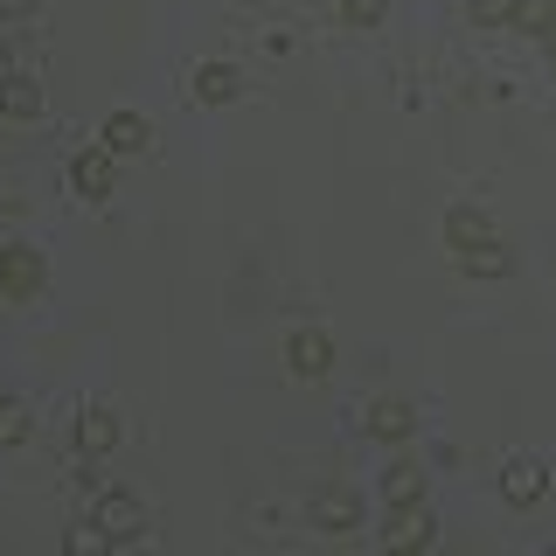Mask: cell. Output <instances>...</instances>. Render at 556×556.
I'll return each mask as SVG.
<instances>
[{"mask_svg":"<svg viewBox=\"0 0 556 556\" xmlns=\"http://www.w3.org/2000/svg\"><path fill=\"white\" fill-rule=\"evenodd\" d=\"M445 230H452V243H466V251H473V243L486 237V216H480V208H452Z\"/></svg>","mask_w":556,"mask_h":556,"instance_id":"obj_13","label":"cell"},{"mask_svg":"<svg viewBox=\"0 0 556 556\" xmlns=\"http://www.w3.org/2000/svg\"><path fill=\"white\" fill-rule=\"evenodd\" d=\"M35 104H42V98H35L28 77H8V84H0V112H8V118H35Z\"/></svg>","mask_w":556,"mask_h":556,"instance_id":"obj_11","label":"cell"},{"mask_svg":"<svg viewBox=\"0 0 556 556\" xmlns=\"http://www.w3.org/2000/svg\"><path fill=\"white\" fill-rule=\"evenodd\" d=\"M382 494H390V508H404V501L425 494V480H417L410 466H390V473H382Z\"/></svg>","mask_w":556,"mask_h":556,"instance_id":"obj_14","label":"cell"},{"mask_svg":"<svg viewBox=\"0 0 556 556\" xmlns=\"http://www.w3.org/2000/svg\"><path fill=\"white\" fill-rule=\"evenodd\" d=\"M369 431H376V439H410V404L382 396V404L369 410Z\"/></svg>","mask_w":556,"mask_h":556,"instance_id":"obj_10","label":"cell"},{"mask_svg":"<svg viewBox=\"0 0 556 556\" xmlns=\"http://www.w3.org/2000/svg\"><path fill=\"white\" fill-rule=\"evenodd\" d=\"M118 153H104V147H84L77 161H70V181H77V195H112V167Z\"/></svg>","mask_w":556,"mask_h":556,"instance_id":"obj_3","label":"cell"},{"mask_svg":"<svg viewBox=\"0 0 556 556\" xmlns=\"http://www.w3.org/2000/svg\"><path fill=\"white\" fill-rule=\"evenodd\" d=\"M382 543H390V549H425V543H431V515H425V501H404V515L382 529Z\"/></svg>","mask_w":556,"mask_h":556,"instance_id":"obj_4","label":"cell"},{"mask_svg":"<svg viewBox=\"0 0 556 556\" xmlns=\"http://www.w3.org/2000/svg\"><path fill=\"white\" fill-rule=\"evenodd\" d=\"M70 549H77V556H98V549H112V535H104L98 521H77V529H70Z\"/></svg>","mask_w":556,"mask_h":556,"instance_id":"obj_17","label":"cell"},{"mask_svg":"<svg viewBox=\"0 0 556 556\" xmlns=\"http://www.w3.org/2000/svg\"><path fill=\"white\" fill-rule=\"evenodd\" d=\"M543 486H549V473H543V459H508L501 466V501H515V508H529V501H543Z\"/></svg>","mask_w":556,"mask_h":556,"instance_id":"obj_1","label":"cell"},{"mask_svg":"<svg viewBox=\"0 0 556 556\" xmlns=\"http://www.w3.org/2000/svg\"><path fill=\"white\" fill-rule=\"evenodd\" d=\"M327 362H334V348H327V334H292V369H300V376H320Z\"/></svg>","mask_w":556,"mask_h":556,"instance_id":"obj_9","label":"cell"},{"mask_svg":"<svg viewBox=\"0 0 556 556\" xmlns=\"http://www.w3.org/2000/svg\"><path fill=\"white\" fill-rule=\"evenodd\" d=\"M98 147L104 153H139V147H147V126H139L132 112H112V118H104V132H98Z\"/></svg>","mask_w":556,"mask_h":556,"instance_id":"obj_5","label":"cell"},{"mask_svg":"<svg viewBox=\"0 0 556 556\" xmlns=\"http://www.w3.org/2000/svg\"><path fill=\"white\" fill-rule=\"evenodd\" d=\"M195 98H202V104L237 98V70H230V63H202V70H195Z\"/></svg>","mask_w":556,"mask_h":556,"instance_id":"obj_8","label":"cell"},{"mask_svg":"<svg viewBox=\"0 0 556 556\" xmlns=\"http://www.w3.org/2000/svg\"><path fill=\"white\" fill-rule=\"evenodd\" d=\"M0 278H8V292H35V286H42V257L14 243V251L0 257Z\"/></svg>","mask_w":556,"mask_h":556,"instance_id":"obj_7","label":"cell"},{"mask_svg":"<svg viewBox=\"0 0 556 556\" xmlns=\"http://www.w3.org/2000/svg\"><path fill=\"white\" fill-rule=\"evenodd\" d=\"M28 439V410L14 396H0V445H22Z\"/></svg>","mask_w":556,"mask_h":556,"instance_id":"obj_15","label":"cell"},{"mask_svg":"<svg viewBox=\"0 0 556 556\" xmlns=\"http://www.w3.org/2000/svg\"><path fill=\"white\" fill-rule=\"evenodd\" d=\"M77 445H84V452H112V445H118V417L91 404V410L77 417Z\"/></svg>","mask_w":556,"mask_h":556,"instance_id":"obj_6","label":"cell"},{"mask_svg":"<svg viewBox=\"0 0 556 556\" xmlns=\"http://www.w3.org/2000/svg\"><path fill=\"white\" fill-rule=\"evenodd\" d=\"M348 22H362V28L382 22V0H348Z\"/></svg>","mask_w":556,"mask_h":556,"instance_id":"obj_18","label":"cell"},{"mask_svg":"<svg viewBox=\"0 0 556 556\" xmlns=\"http://www.w3.org/2000/svg\"><path fill=\"white\" fill-rule=\"evenodd\" d=\"M98 529L112 535V543H132V535L147 529V515H139L132 494H98Z\"/></svg>","mask_w":556,"mask_h":556,"instance_id":"obj_2","label":"cell"},{"mask_svg":"<svg viewBox=\"0 0 556 556\" xmlns=\"http://www.w3.org/2000/svg\"><path fill=\"white\" fill-rule=\"evenodd\" d=\"M466 271H480V278L508 271V251H494V243H473V251H466Z\"/></svg>","mask_w":556,"mask_h":556,"instance_id":"obj_16","label":"cell"},{"mask_svg":"<svg viewBox=\"0 0 556 556\" xmlns=\"http://www.w3.org/2000/svg\"><path fill=\"white\" fill-rule=\"evenodd\" d=\"M0 396H8V390H0Z\"/></svg>","mask_w":556,"mask_h":556,"instance_id":"obj_20","label":"cell"},{"mask_svg":"<svg viewBox=\"0 0 556 556\" xmlns=\"http://www.w3.org/2000/svg\"><path fill=\"white\" fill-rule=\"evenodd\" d=\"M515 14H521V22H549V8H543V0H521Z\"/></svg>","mask_w":556,"mask_h":556,"instance_id":"obj_19","label":"cell"},{"mask_svg":"<svg viewBox=\"0 0 556 556\" xmlns=\"http://www.w3.org/2000/svg\"><path fill=\"white\" fill-rule=\"evenodd\" d=\"M355 515H362L355 494H320V508H313V521H320V529H348Z\"/></svg>","mask_w":556,"mask_h":556,"instance_id":"obj_12","label":"cell"}]
</instances>
